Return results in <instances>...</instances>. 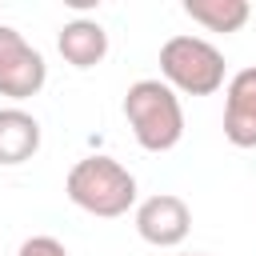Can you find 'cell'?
Segmentation results:
<instances>
[{"instance_id": "cell-1", "label": "cell", "mask_w": 256, "mask_h": 256, "mask_svg": "<svg viewBox=\"0 0 256 256\" xmlns=\"http://www.w3.org/2000/svg\"><path fill=\"white\" fill-rule=\"evenodd\" d=\"M64 192L88 216L116 220L136 204V176L112 156H84L68 168Z\"/></svg>"}, {"instance_id": "cell-2", "label": "cell", "mask_w": 256, "mask_h": 256, "mask_svg": "<svg viewBox=\"0 0 256 256\" xmlns=\"http://www.w3.org/2000/svg\"><path fill=\"white\" fill-rule=\"evenodd\" d=\"M124 120L144 152H168L184 136L180 96L164 80H136L124 92Z\"/></svg>"}, {"instance_id": "cell-3", "label": "cell", "mask_w": 256, "mask_h": 256, "mask_svg": "<svg viewBox=\"0 0 256 256\" xmlns=\"http://www.w3.org/2000/svg\"><path fill=\"white\" fill-rule=\"evenodd\" d=\"M160 76L172 92L212 96L224 88V56L204 36H172L160 48Z\"/></svg>"}, {"instance_id": "cell-4", "label": "cell", "mask_w": 256, "mask_h": 256, "mask_svg": "<svg viewBox=\"0 0 256 256\" xmlns=\"http://www.w3.org/2000/svg\"><path fill=\"white\" fill-rule=\"evenodd\" d=\"M44 80H48L44 56L12 24H0V96L28 100L44 88Z\"/></svg>"}, {"instance_id": "cell-5", "label": "cell", "mask_w": 256, "mask_h": 256, "mask_svg": "<svg viewBox=\"0 0 256 256\" xmlns=\"http://www.w3.org/2000/svg\"><path fill=\"white\" fill-rule=\"evenodd\" d=\"M188 228H192V212L172 192H156V196L140 200V208H136V232L152 248H176L188 236Z\"/></svg>"}, {"instance_id": "cell-6", "label": "cell", "mask_w": 256, "mask_h": 256, "mask_svg": "<svg viewBox=\"0 0 256 256\" xmlns=\"http://www.w3.org/2000/svg\"><path fill=\"white\" fill-rule=\"evenodd\" d=\"M224 136L236 148H256V68H240L224 88Z\"/></svg>"}, {"instance_id": "cell-7", "label": "cell", "mask_w": 256, "mask_h": 256, "mask_svg": "<svg viewBox=\"0 0 256 256\" xmlns=\"http://www.w3.org/2000/svg\"><path fill=\"white\" fill-rule=\"evenodd\" d=\"M40 152V120L24 108H0V164L16 168Z\"/></svg>"}, {"instance_id": "cell-8", "label": "cell", "mask_w": 256, "mask_h": 256, "mask_svg": "<svg viewBox=\"0 0 256 256\" xmlns=\"http://www.w3.org/2000/svg\"><path fill=\"white\" fill-rule=\"evenodd\" d=\"M56 48L72 68H96L108 56V32L96 20H68L56 36Z\"/></svg>"}, {"instance_id": "cell-9", "label": "cell", "mask_w": 256, "mask_h": 256, "mask_svg": "<svg viewBox=\"0 0 256 256\" xmlns=\"http://www.w3.org/2000/svg\"><path fill=\"white\" fill-rule=\"evenodd\" d=\"M184 16H192L208 32H240L252 8L248 0H184Z\"/></svg>"}, {"instance_id": "cell-10", "label": "cell", "mask_w": 256, "mask_h": 256, "mask_svg": "<svg viewBox=\"0 0 256 256\" xmlns=\"http://www.w3.org/2000/svg\"><path fill=\"white\" fill-rule=\"evenodd\" d=\"M16 256H68V248H64L56 236H28Z\"/></svg>"}, {"instance_id": "cell-11", "label": "cell", "mask_w": 256, "mask_h": 256, "mask_svg": "<svg viewBox=\"0 0 256 256\" xmlns=\"http://www.w3.org/2000/svg\"><path fill=\"white\" fill-rule=\"evenodd\" d=\"M192 256H200V252H192Z\"/></svg>"}]
</instances>
